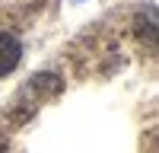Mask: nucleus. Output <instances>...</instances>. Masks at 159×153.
<instances>
[{"label":"nucleus","mask_w":159,"mask_h":153,"mask_svg":"<svg viewBox=\"0 0 159 153\" xmlns=\"http://www.w3.org/2000/svg\"><path fill=\"white\" fill-rule=\"evenodd\" d=\"M70 3H83V0H70Z\"/></svg>","instance_id":"f03ea898"},{"label":"nucleus","mask_w":159,"mask_h":153,"mask_svg":"<svg viewBox=\"0 0 159 153\" xmlns=\"http://www.w3.org/2000/svg\"><path fill=\"white\" fill-rule=\"evenodd\" d=\"M22 61V42L10 32H0V76H7Z\"/></svg>","instance_id":"f257e3e1"}]
</instances>
